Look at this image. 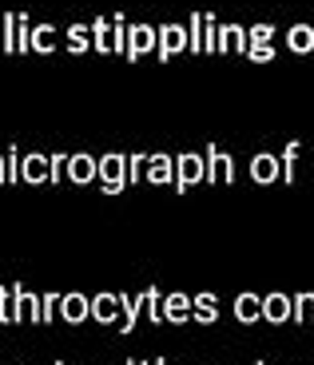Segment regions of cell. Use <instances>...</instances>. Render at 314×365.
I'll list each match as a JSON object with an SVG mask.
<instances>
[{
  "instance_id": "cell-1",
  "label": "cell",
  "mask_w": 314,
  "mask_h": 365,
  "mask_svg": "<svg viewBox=\"0 0 314 365\" xmlns=\"http://www.w3.org/2000/svg\"><path fill=\"white\" fill-rule=\"evenodd\" d=\"M131 182H128V155L120 151H108L100 155V191L103 195H123Z\"/></svg>"
},
{
  "instance_id": "cell-2",
  "label": "cell",
  "mask_w": 314,
  "mask_h": 365,
  "mask_svg": "<svg viewBox=\"0 0 314 365\" xmlns=\"http://www.w3.org/2000/svg\"><path fill=\"white\" fill-rule=\"evenodd\" d=\"M199 179H207V159L203 155H195V151H183V155H176V187L179 195H187Z\"/></svg>"
},
{
  "instance_id": "cell-3",
  "label": "cell",
  "mask_w": 314,
  "mask_h": 365,
  "mask_svg": "<svg viewBox=\"0 0 314 365\" xmlns=\"http://www.w3.org/2000/svg\"><path fill=\"white\" fill-rule=\"evenodd\" d=\"M207 182H235V159L223 151V147H207Z\"/></svg>"
},
{
  "instance_id": "cell-4",
  "label": "cell",
  "mask_w": 314,
  "mask_h": 365,
  "mask_svg": "<svg viewBox=\"0 0 314 365\" xmlns=\"http://www.w3.org/2000/svg\"><path fill=\"white\" fill-rule=\"evenodd\" d=\"M263 322H270V326H283V322H295V298L290 294H267L263 298Z\"/></svg>"
},
{
  "instance_id": "cell-5",
  "label": "cell",
  "mask_w": 314,
  "mask_h": 365,
  "mask_svg": "<svg viewBox=\"0 0 314 365\" xmlns=\"http://www.w3.org/2000/svg\"><path fill=\"white\" fill-rule=\"evenodd\" d=\"M20 179L32 182V187H40V182H52V155H40V151L24 155V163H20Z\"/></svg>"
},
{
  "instance_id": "cell-6",
  "label": "cell",
  "mask_w": 314,
  "mask_h": 365,
  "mask_svg": "<svg viewBox=\"0 0 314 365\" xmlns=\"http://www.w3.org/2000/svg\"><path fill=\"white\" fill-rule=\"evenodd\" d=\"M143 179H148L151 187H167V182H176V155H163V151L148 155V175H143Z\"/></svg>"
},
{
  "instance_id": "cell-7",
  "label": "cell",
  "mask_w": 314,
  "mask_h": 365,
  "mask_svg": "<svg viewBox=\"0 0 314 365\" xmlns=\"http://www.w3.org/2000/svg\"><path fill=\"white\" fill-rule=\"evenodd\" d=\"M250 179L259 182V187H267V182H278V179H283V163H278V155L263 151V155L250 159Z\"/></svg>"
},
{
  "instance_id": "cell-8",
  "label": "cell",
  "mask_w": 314,
  "mask_h": 365,
  "mask_svg": "<svg viewBox=\"0 0 314 365\" xmlns=\"http://www.w3.org/2000/svg\"><path fill=\"white\" fill-rule=\"evenodd\" d=\"M191 310H195V298H187V294H163V322L183 326V322H191Z\"/></svg>"
},
{
  "instance_id": "cell-9",
  "label": "cell",
  "mask_w": 314,
  "mask_h": 365,
  "mask_svg": "<svg viewBox=\"0 0 314 365\" xmlns=\"http://www.w3.org/2000/svg\"><path fill=\"white\" fill-rule=\"evenodd\" d=\"M120 314H123V306H120V294H96L92 298V318L100 322V326H111V322H120Z\"/></svg>"
},
{
  "instance_id": "cell-10",
  "label": "cell",
  "mask_w": 314,
  "mask_h": 365,
  "mask_svg": "<svg viewBox=\"0 0 314 365\" xmlns=\"http://www.w3.org/2000/svg\"><path fill=\"white\" fill-rule=\"evenodd\" d=\"M68 179L88 187L92 179H100V159L92 155H68Z\"/></svg>"
},
{
  "instance_id": "cell-11",
  "label": "cell",
  "mask_w": 314,
  "mask_h": 365,
  "mask_svg": "<svg viewBox=\"0 0 314 365\" xmlns=\"http://www.w3.org/2000/svg\"><path fill=\"white\" fill-rule=\"evenodd\" d=\"M60 318L72 322V326H80V322L92 318V302L83 298V294H64V302H60Z\"/></svg>"
},
{
  "instance_id": "cell-12",
  "label": "cell",
  "mask_w": 314,
  "mask_h": 365,
  "mask_svg": "<svg viewBox=\"0 0 314 365\" xmlns=\"http://www.w3.org/2000/svg\"><path fill=\"white\" fill-rule=\"evenodd\" d=\"M235 318H239L243 326L263 322V298L259 294H239V298H235Z\"/></svg>"
},
{
  "instance_id": "cell-13",
  "label": "cell",
  "mask_w": 314,
  "mask_h": 365,
  "mask_svg": "<svg viewBox=\"0 0 314 365\" xmlns=\"http://www.w3.org/2000/svg\"><path fill=\"white\" fill-rule=\"evenodd\" d=\"M191 322H199V326H215V322H219V298H215V294H195Z\"/></svg>"
},
{
  "instance_id": "cell-14",
  "label": "cell",
  "mask_w": 314,
  "mask_h": 365,
  "mask_svg": "<svg viewBox=\"0 0 314 365\" xmlns=\"http://www.w3.org/2000/svg\"><path fill=\"white\" fill-rule=\"evenodd\" d=\"M139 306H143V318L151 326H163V294H159V286H148L139 294Z\"/></svg>"
},
{
  "instance_id": "cell-15",
  "label": "cell",
  "mask_w": 314,
  "mask_h": 365,
  "mask_svg": "<svg viewBox=\"0 0 314 365\" xmlns=\"http://www.w3.org/2000/svg\"><path fill=\"white\" fill-rule=\"evenodd\" d=\"M120 306H123V314H120V334H131L136 329V322H139V314H143V306H139V294L131 298V294H120Z\"/></svg>"
},
{
  "instance_id": "cell-16",
  "label": "cell",
  "mask_w": 314,
  "mask_h": 365,
  "mask_svg": "<svg viewBox=\"0 0 314 365\" xmlns=\"http://www.w3.org/2000/svg\"><path fill=\"white\" fill-rule=\"evenodd\" d=\"M20 318H24V314H20L16 298H12V286H0V322H4V326H16Z\"/></svg>"
},
{
  "instance_id": "cell-17",
  "label": "cell",
  "mask_w": 314,
  "mask_h": 365,
  "mask_svg": "<svg viewBox=\"0 0 314 365\" xmlns=\"http://www.w3.org/2000/svg\"><path fill=\"white\" fill-rule=\"evenodd\" d=\"M298 147H303V143H287L283 151H278V163H283V182H295V175H298Z\"/></svg>"
},
{
  "instance_id": "cell-18",
  "label": "cell",
  "mask_w": 314,
  "mask_h": 365,
  "mask_svg": "<svg viewBox=\"0 0 314 365\" xmlns=\"http://www.w3.org/2000/svg\"><path fill=\"white\" fill-rule=\"evenodd\" d=\"M295 322L314 326V294H295Z\"/></svg>"
},
{
  "instance_id": "cell-19",
  "label": "cell",
  "mask_w": 314,
  "mask_h": 365,
  "mask_svg": "<svg viewBox=\"0 0 314 365\" xmlns=\"http://www.w3.org/2000/svg\"><path fill=\"white\" fill-rule=\"evenodd\" d=\"M60 302H64V294H40V326H48L60 314Z\"/></svg>"
},
{
  "instance_id": "cell-20",
  "label": "cell",
  "mask_w": 314,
  "mask_h": 365,
  "mask_svg": "<svg viewBox=\"0 0 314 365\" xmlns=\"http://www.w3.org/2000/svg\"><path fill=\"white\" fill-rule=\"evenodd\" d=\"M148 155H128V182H148Z\"/></svg>"
},
{
  "instance_id": "cell-21",
  "label": "cell",
  "mask_w": 314,
  "mask_h": 365,
  "mask_svg": "<svg viewBox=\"0 0 314 365\" xmlns=\"http://www.w3.org/2000/svg\"><path fill=\"white\" fill-rule=\"evenodd\" d=\"M148 44H151V32L148 28H136V32H131V56L148 52Z\"/></svg>"
},
{
  "instance_id": "cell-22",
  "label": "cell",
  "mask_w": 314,
  "mask_h": 365,
  "mask_svg": "<svg viewBox=\"0 0 314 365\" xmlns=\"http://www.w3.org/2000/svg\"><path fill=\"white\" fill-rule=\"evenodd\" d=\"M4 155H9V182H20V163H24V159H20V151H16V147H9Z\"/></svg>"
},
{
  "instance_id": "cell-23",
  "label": "cell",
  "mask_w": 314,
  "mask_h": 365,
  "mask_svg": "<svg viewBox=\"0 0 314 365\" xmlns=\"http://www.w3.org/2000/svg\"><path fill=\"white\" fill-rule=\"evenodd\" d=\"M179 44H183V36H179V28H167V32H163V56L179 52Z\"/></svg>"
},
{
  "instance_id": "cell-24",
  "label": "cell",
  "mask_w": 314,
  "mask_h": 365,
  "mask_svg": "<svg viewBox=\"0 0 314 365\" xmlns=\"http://www.w3.org/2000/svg\"><path fill=\"white\" fill-rule=\"evenodd\" d=\"M60 179H68V155L56 151V155H52V182H60Z\"/></svg>"
},
{
  "instance_id": "cell-25",
  "label": "cell",
  "mask_w": 314,
  "mask_h": 365,
  "mask_svg": "<svg viewBox=\"0 0 314 365\" xmlns=\"http://www.w3.org/2000/svg\"><path fill=\"white\" fill-rule=\"evenodd\" d=\"M290 44H295L298 52H306V48H310V32H306V28H298L295 36H290Z\"/></svg>"
},
{
  "instance_id": "cell-26",
  "label": "cell",
  "mask_w": 314,
  "mask_h": 365,
  "mask_svg": "<svg viewBox=\"0 0 314 365\" xmlns=\"http://www.w3.org/2000/svg\"><path fill=\"white\" fill-rule=\"evenodd\" d=\"M48 44H52V32H48V28H40V32H36V48H48Z\"/></svg>"
},
{
  "instance_id": "cell-27",
  "label": "cell",
  "mask_w": 314,
  "mask_h": 365,
  "mask_svg": "<svg viewBox=\"0 0 314 365\" xmlns=\"http://www.w3.org/2000/svg\"><path fill=\"white\" fill-rule=\"evenodd\" d=\"M0 182H9V155L0 151Z\"/></svg>"
},
{
  "instance_id": "cell-28",
  "label": "cell",
  "mask_w": 314,
  "mask_h": 365,
  "mask_svg": "<svg viewBox=\"0 0 314 365\" xmlns=\"http://www.w3.org/2000/svg\"><path fill=\"white\" fill-rule=\"evenodd\" d=\"M223 44L235 48V44H239V32H235V28H231V32H223Z\"/></svg>"
},
{
  "instance_id": "cell-29",
  "label": "cell",
  "mask_w": 314,
  "mask_h": 365,
  "mask_svg": "<svg viewBox=\"0 0 314 365\" xmlns=\"http://www.w3.org/2000/svg\"><path fill=\"white\" fill-rule=\"evenodd\" d=\"M151 365H167V361H163V357H156V361H151Z\"/></svg>"
},
{
  "instance_id": "cell-30",
  "label": "cell",
  "mask_w": 314,
  "mask_h": 365,
  "mask_svg": "<svg viewBox=\"0 0 314 365\" xmlns=\"http://www.w3.org/2000/svg\"><path fill=\"white\" fill-rule=\"evenodd\" d=\"M123 365H143V361H123Z\"/></svg>"
},
{
  "instance_id": "cell-31",
  "label": "cell",
  "mask_w": 314,
  "mask_h": 365,
  "mask_svg": "<svg viewBox=\"0 0 314 365\" xmlns=\"http://www.w3.org/2000/svg\"><path fill=\"white\" fill-rule=\"evenodd\" d=\"M255 365H267V361H255Z\"/></svg>"
},
{
  "instance_id": "cell-32",
  "label": "cell",
  "mask_w": 314,
  "mask_h": 365,
  "mask_svg": "<svg viewBox=\"0 0 314 365\" xmlns=\"http://www.w3.org/2000/svg\"><path fill=\"white\" fill-rule=\"evenodd\" d=\"M56 365H64V361H56Z\"/></svg>"
}]
</instances>
